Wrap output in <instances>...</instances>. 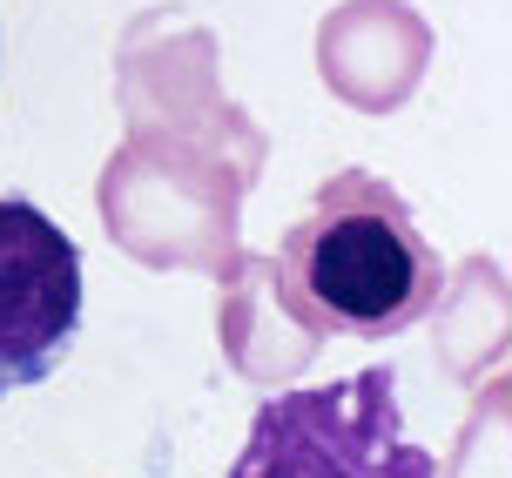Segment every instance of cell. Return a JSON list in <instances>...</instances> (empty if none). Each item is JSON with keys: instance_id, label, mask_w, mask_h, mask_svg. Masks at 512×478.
<instances>
[{"instance_id": "1", "label": "cell", "mask_w": 512, "mask_h": 478, "mask_svg": "<svg viewBox=\"0 0 512 478\" xmlns=\"http://www.w3.org/2000/svg\"><path fill=\"white\" fill-rule=\"evenodd\" d=\"M283 290L310 324L344 337H398L438 303V250L418 236L391 182L344 169L317 189V209L283 236Z\"/></svg>"}, {"instance_id": "3", "label": "cell", "mask_w": 512, "mask_h": 478, "mask_svg": "<svg viewBox=\"0 0 512 478\" xmlns=\"http://www.w3.org/2000/svg\"><path fill=\"white\" fill-rule=\"evenodd\" d=\"M81 337V250L48 209L0 196V398L48 384Z\"/></svg>"}, {"instance_id": "2", "label": "cell", "mask_w": 512, "mask_h": 478, "mask_svg": "<svg viewBox=\"0 0 512 478\" xmlns=\"http://www.w3.org/2000/svg\"><path fill=\"white\" fill-rule=\"evenodd\" d=\"M230 478H438V465L425 445H411L398 378L371 364L344 384L256 404Z\"/></svg>"}]
</instances>
